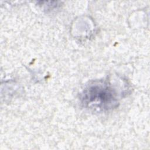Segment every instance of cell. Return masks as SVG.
I'll use <instances>...</instances> for the list:
<instances>
[{
    "label": "cell",
    "mask_w": 150,
    "mask_h": 150,
    "mask_svg": "<svg viewBox=\"0 0 150 150\" xmlns=\"http://www.w3.org/2000/svg\"><path fill=\"white\" fill-rule=\"evenodd\" d=\"M114 90L104 84H95L89 86L84 92L83 101L87 107L107 110L117 103Z\"/></svg>",
    "instance_id": "6da1fadb"
}]
</instances>
